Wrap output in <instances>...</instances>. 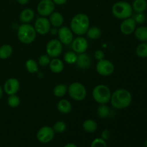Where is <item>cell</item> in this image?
Here are the masks:
<instances>
[{"label":"cell","mask_w":147,"mask_h":147,"mask_svg":"<svg viewBox=\"0 0 147 147\" xmlns=\"http://www.w3.org/2000/svg\"><path fill=\"white\" fill-rule=\"evenodd\" d=\"M20 81L15 78H10L7 79L4 83L3 90L6 94L11 96V95L17 94L20 90Z\"/></svg>","instance_id":"7c38bea8"},{"label":"cell","mask_w":147,"mask_h":147,"mask_svg":"<svg viewBox=\"0 0 147 147\" xmlns=\"http://www.w3.org/2000/svg\"><path fill=\"white\" fill-rule=\"evenodd\" d=\"M50 56L47 55V54L42 55L40 56L38 59V64L42 67H46V66L49 65L50 63Z\"/></svg>","instance_id":"d6a6232c"},{"label":"cell","mask_w":147,"mask_h":147,"mask_svg":"<svg viewBox=\"0 0 147 147\" xmlns=\"http://www.w3.org/2000/svg\"><path fill=\"white\" fill-rule=\"evenodd\" d=\"M110 102L111 106L116 109H126L132 102L131 93L126 89H117L111 94Z\"/></svg>","instance_id":"6da1fadb"},{"label":"cell","mask_w":147,"mask_h":147,"mask_svg":"<svg viewBox=\"0 0 147 147\" xmlns=\"http://www.w3.org/2000/svg\"><path fill=\"white\" fill-rule=\"evenodd\" d=\"M57 110L63 114H67L72 111V104L67 99H62L57 103Z\"/></svg>","instance_id":"ffe728a7"},{"label":"cell","mask_w":147,"mask_h":147,"mask_svg":"<svg viewBox=\"0 0 147 147\" xmlns=\"http://www.w3.org/2000/svg\"><path fill=\"white\" fill-rule=\"evenodd\" d=\"M55 4L52 0H41L38 3L37 11L41 17H48L55 11Z\"/></svg>","instance_id":"30bf717a"},{"label":"cell","mask_w":147,"mask_h":147,"mask_svg":"<svg viewBox=\"0 0 147 147\" xmlns=\"http://www.w3.org/2000/svg\"><path fill=\"white\" fill-rule=\"evenodd\" d=\"M52 1H53V2H54V4H56V5L61 6L65 4L67 1V0H52Z\"/></svg>","instance_id":"74e56055"},{"label":"cell","mask_w":147,"mask_h":147,"mask_svg":"<svg viewBox=\"0 0 147 147\" xmlns=\"http://www.w3.org/2000/svg\"><path fill=\"white\" fill-rule=\"evenodd\" d=\"M132 9L135 12H144L147 9L146 0H134L132 3Z\"/></svg>","instance_id":"44dd1931"},{"label":"cell","mask_w":147,"mask_h":147,"mask_svg":"<svg viewBox=\"0 0 147 147\" xmlns=\"http://www.w3.org/2000/svg\"><path fill=\"white\" fill-rule=\"evenodd\" d=\"M71 44L73 50L77 54L86 53V50H88V40L84 37H80V36L73 39Z\"/></svg>","instance_id":"5bb4252c"},{"label":"cell","mask_w":147,"mask_h":147,"mask_svg":"<svg viewBox=\"0 0 147 147\" xmlns=\"http://www.w3.org/2000/svg\"><path fill=\"white\" fill-rule=\"evenodd\" d=\"M67 87L65 84L60 83L55 86L53 89V94L57 98H62L67 93Z\"/></svg>","instance_id":"d4e9b609"},{"label":"cell","mask_w":147,"mask_h":147,"mask_svg":"<svg viewBox=\"0 0 147 147\" xmlns=\"http://www.w3.org/2000/svg\"><path fill=\"white\" fill-rule=\"evenodd\" d=\"M110 113L109 107L106 104H100L97 109V114L101 119L108 117Z\"/></svg>","instance_id":"f546056e"},{"label":"cell","mask_w":147,"mask_h":147,"mask_svg":"<svg viewBox=\"0 0 147 147\" xmlns=\"http://www.w3.org/2000/svg\"><path fill=\"white\" fill-rule=\"evenodd\" d=\"M70 30L74 34L82 36L86 34L90 27V20L87 14L78 13L72 18L70 21Z\"/></svg>","instance_id":"7a4b0ae2"},{"label":"cell","mask_w":147,"mask_h":147,"mask_svg":"<svg viewBox=\"0 0 147 147\" xmlns=\"http://www.w3.org/2000/svg\"><path fill=\"white\" fill-rule=\"evenodd\" d=\"M34 18V11L32 9L27 8L23 9L20 14V21L22 24L30 23Z\"/></svg>","instance_id":"e0dca14e"},{"label":"cell","mask_w":147,"mask_h":147,"mask_svg":"<svg viewBox=\"0 0 147 147\" xmlns=\"http://www.w3.org/2000/svg\"><path fill=\"white\" fill-rule=\"evenodd\" d=\"M86 34H87V37L90 40H97L101 35V31L99 27L93 26V27H89Z\"/></svg>","instance_id":"484cf974"},{"label":"cell","mask_w":147,"mask_h":147,"mask_svg":"<svg viewBox=\"0 0 147 147\" xmlns=\"http://www.w3.org/2000/svg\"><path fill=\"white\" fill-rule=\"evenodd\" d=\"M49 67L51 72L53 73H60L64 69V63L60 59L55 57L53 58V60H50V63L49 64Z\"/></svg>","instance_id":"d6986e66"},{"label":"cell","mask_w":147,"mask_h":147,"mask_svg":"<svg viewBox=\"0 0 147 147\" xmlns=\"http://www.w3.org/2000/svg\"><path fill=\"white\" fill-rule=\"evenodd\" d=\"M132 18L134 19L136 24H139L144 23L145 20H146V17H145V14H144V12H136V14L133 15Z\"/></svg>","instance_id":"836d02e7"},{"label":"cell","mask_w":147,"mask_h":147,"mask_svg":"<svg viewBox=\"0 0 147 147\" xmlns=\"http://www.w3.org/2000/svg\"><path fill=\"white\" fill-rule=\"evenodd\" d=\"M111 91L106 85L100 84L93 88L92 96L96 103L99 104H107L110 102Z\"/></svg>","instance_id":"5b68a950"},{"label":"cell","mask_w":147,"mask_h":147,"mask_svg":"<svg viewBox=\"0 0 147 147\" xmlns=\"http://www.w3.org/2000/svg\"><path fill=\"white\" fill-rule=\"evenodd\" d=\"M95 58L98 60H100L104 59L105 57V54L103 53V51H102L101 50H97L94 53Z\"/></svg>","instance_id":"d590c367"},{"label":"cell","mask_w":147,"mask_h":147,"mask_svg":"<svg viewBox=\"0 0 147 147\" xmlns=\"http://www.w3.org/2000/svg\"><path fill=\"white\" fill-rule=\"evenodd\" d=\"M146 22H147V17H146Z\"/></svg>","instance_id":"7bdbcfd3"},{"label":"cell","mask_w":147,"mask_h":147,"mask_svg":"<svg viewBox=\"0 0 147 147\" xmlns=\"http://www.w3.org/2000/svg\"><path fill=\"white\" fill-rule=\"evenodd\" d=\"M111 12L116 18L123 20L131 17L133 9L127 1H119L113 4L111 8Z\"/></svg>","instance_id":"277c9868"},{"label":"cell","mask_w":147,"mask_h":147,"mask_svg":"<svg viewBox=\"0 0 147 147\" xmlns=\"http://www.w3.org/2000/svg\"><path fill=\"white\" fill-rule=\"evenodd\" d=\"M63 51V44L59 40H50L46 45V53L50 58L58 57Z\"/></svg>","instance_id":"52a82bcc"},{"label":"cell","mask_w":147,"mask_h":147,"mask_svg":"<svg viewBox=\"0 0 147 147\" xmlns=\"http://www.w3.org/2000/svg\"><path fill=\"white\" fill-rule=\"evenodd\" d=\"M110 136H111V134H110V131H109V130H108V129H104V130L102 131L101 135H100V138H102L103 140L106 141L108 140V139H109Z\"/></svg>","instance_id":"8d00e7d4"},{"label":"cell","mask_w":147,"mask_h":147,"mask_svg":"<svg viewBox=\"0 0 147 147\" xmlns=\"http://www.w3.org/2000/svg\"><path fill=\"white\" fill-rule=\"evenodd\" d=\"M66 128H67V125L63 121H57L53 125V130H54L55 133L57 134H61L63 133L66 130Z\"/></svg>","instance_id":"1f68e13d"},{"label":"cell","mask_w":147,"mask_h":147,"mask_svg":"<svg viewBox=\"0 0 147 147\" xmlns=\"http://www.w3.org/2000/svg\"><path fill=\"white\" fill-rule=\"evenodd\" d=\"M37 36L35 29L32 25L28 24H22L17 30V37L23 44L28 45L34 41Z\"/></svg>","instance_id":"3957f363"},{"label":"cell","mask_w":147,"mask_h":147,"mask_svg":"<svg viewBox=\"0 0 147 147\" xmlns=\"http://www.w3.org/2000/svg\"><path fill=\"white\" fill-rule=\"evenodd\" d=\"M50 24L53 25L54 27H60L63 24L64 22V17L61 13L58 11H53L50 15L49 18Z\"/></svg>","instance_id":"ac0fdd59"},{"label":"cell","mask_w":147,"mask_h":147,"mask_svg":"<svg viewBox=\"0 0 147 147\" xmlns=\"http://www.w3.org/2000/svg\"><path fill=\"white\" fill-rule=\"evenodd\" d=\"M90 147H108L107 144L102 138H96L91 142Z\"/></svg>","instance_id":"e575fe53"},{"label":"cell","mask_w":147,"mask_h":147,"mask_svg":"<svg viewBox=\"0 0 147 147\" xmlns=\"http://www.w3.org/2000/svg\"><path fill=\"white\" fill-rule=\"evenodd\" d=\"M75 64L76 65L77 67H78L79 69L86 70V69L89 68V67L91 65V58L86 53L78 54Z\"/></svg>","instance_id":"2e32d148"},{"label":"cell","mask_w":147,"mask_h":147,"mask_svg":"<svg viewBox=\"0 0 147 147\" xmlns=\"http://www.w3.org/2000/svg\"><path fill=\"white\" fill-rule=\"evenodd\" d=\"M78 55L77 53H75L74 51H68L67 53H65V54L63 56V59H64V61L66 63L69 65L75 64L77 60Z\"/></svg>","instance_id":"f1b7e54d"},{"label":"cell","mask_w":147,"mask_h":147,"mask_svg":"<svg viewBox=\"0 0 147 147\" xmlns=\"http://www.w3.org/2000/svg\"><path fill=\"white\" fill-rule=\"evenodd\" d=\"M57 35L59 40L62 44L70 45L73 40V32L70 28L65 26H62L59 28Z\"/></svg>","instance_id":"4fadbf2b"},{"label":"cell","mask_w":147,"mask_h":147,"mask_svg":"<svg viewBox=\"0 0 147 147\" xmlns=\"http://www.w3.org/2000/svg\"><path fill=\"white\" fill-rule=\"evenodd\" d=\"M96 71L102 76H109L114 72V65L110 60L103 59L98 60L96 64Z\"/></svg>","instance_id":"ba28073f"},{"label":"cell","mask_w":147,"mask_h":147,"mask_svg":"<svg viewBox=\"0 0 147 147\" xmlns=\"http://www.w3.org/2000/svg\"><path fill=\"white\" fill-rule=\"evenodd\" d=\"M67 93L72 99L77 101H80L86 98L87 90L84 85L81 83L74 82L68 86Z\"/></svg>","instance_id":"8992f818"},{"label":"cell","mask_w":147,"mask_h":147,"mask_svg":"<svg viewBox=\"0 0 147 147\" xmlns=\"http://www.w3.org/2000/svg\"><path fill=\"white\" fill-rule=\"evenodd\" d=\"M25 67L30 73H37L39 70L38 63L33 59H29L25 62Z\"/></svg>","instance_id":"4316f807"},{"label":"cell","mask_w":147,"mask_h":147,"mask_svg":"<svg viewBox=\"0 0 147 147\" xmlns=\"http://www.w3.org/2000/svg\"><path fill=\"white\" fill-rule=\"evenodd\" d=\"M55 131L50 126H45L39 129L37 133V139L42 144H47L51 142L55 136Z\"/></svg>","instance_id":"9c48e42d"},{"label":"cell","mask_w":147,"mask_h":147,"mask_svg":"<svg viewBox=\"0 0 147 147\" xmlns=\"http://www.w3.org/2000/svg\"><path fill=\"white\" fill-rule=\"evenodd\" d=\"M136 54L141 58L147 57V42H144L138 45L136 49Z\"/></svg>","instance_id":"83f0119b"},{"label":"cell","mask_w":147,"mask_h":147,"mask_svg":"<svg viewBox=\"0 0 147 147\" xmlns=\"http://www.w3.org/2000/svg\"><path fill=\"white\" fill-rule=\"evenodd\" d=\"M135 37H136L137 40L139 41L142 42H147V27L142 26L138 28H136L134 31Z\"/></svg>","instance_id":"603a6c76"},{"label":"cell","mask_w":147,"mask_h":147,"mask_svg":"<svg viewBox=\"0 0 147 147\" xmlns=\"http://www.w3.org/2000/svg\"><path fill=\"white\" fill-rule=\"evenodd\" d=\"M7 102L9 107L17 108L20 104V98L16 94L11 95V96H9Z\"/></svg>","instance_id":"4dcf8cb0"},{"label":"cell","mask_w":147,"mask_h":147,"mask_svg":"<svg viewBox=\"0 0 147 147\" xmlns=\"http://www.w3.org/2000/svg\"><path fill=\"white\" fill-rule=\"evenodd\" d=\"M63 147H78V146H77V145L75 144H73V143H68V144H67L65 145Z\"/></svg>","instance_id":"ab89813d"},{"label":"cell","mask_w":147,"mask_h":147,"mask_svg":"<svg viewBox=\"0 0 147 147\" xmlns=\"http://www.w3.org/2000/svg\"><path fill=\"white\" fill-rule=\"evenodd\" d=\"M136 23L131 17L123 20L120 25V30L122 34L125 35H130L134 32L136 28Z\"/></svg>","instance_id":"9a60e30c"},{"label":"cell","mask_w":147,"mask_h":147,"mask_svg":"<svg viewBox=\"0 0 147 147\" xmlns=\"http://www.w3.org/2000/svg\"><path fill=\"white\" fill-rule=\"evenodd\" d=\"M145 146L147 147V139L146 140V142H145Z\"/></svg>","instance_id":"b9f144b4"},{"label":"cell","mask_w":147,"mask_h":147,"mask_svg":"<svg viewBox=\"0 0 147 147\" xmlns=\"http://www.w3.org/2000/svg\"><path fill=\"white\" fill-rule=\"evenodd\" d=\"M29 1L30 0H17L19 4H22V5H25V4H27L29 2Z\"/></svg>","instance_id":"f35d334b"},{"label":"cell","mask_w":147,"mask_h":147,"mask_svg":"<svg viewBox=\"0 0 147 147\" xmlns=\"http://www.w3.org/2000/svg\"><path fill=\"white\" fill-rule=\"evenodd\" d=\"M13 53V49L10 45L5 44L0 47V59L6 60Z\"/></svg>","instance_id":"cb8c5ba5"},{"label":"cell","mask_w":147,"mask_h":147,"mask_svg":"<svg viewBox=\"0 0 147 147\" xmlns=\"http://www.w3.org/2000/svg\"><path fill=\"white\" fill-rule=\"evenodd\" d=\"M34 27L36 32L40 35H45L51 30V24L47 17H40L36 20Z\"/></svg>","instance_id":"8fae6325"},{"label":"cell","mask_w":147,"mask_h":147,"mask_svg":"<svg viewBox=\"0 0 147 147\" xmlns=\"http://www.w3.org/2000/svg\"><path fill=\"white\" fill-rule=\"evenodd\" d=\"M83 129L88 133H93L98 129V124L96 121L93 119H87L83 123Z\"/></svg>","instance_id":"7402d4cb"},{"label":"cell","mask_w":147,"mask_h":147,"mask_svg":"<svg viewBox=\"0 0 147 147\" xmlns=\"http://www.w3.org/2000/svg\"><path fill=\"white\" fill-rule=\"evenodd\" d=\"M3 93H4V90H3L2 87H1V86H0V99H1V98H2Z\"/></svg>","instance_id":"60d3db41"}]
</instances>
